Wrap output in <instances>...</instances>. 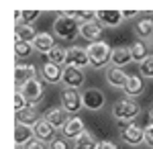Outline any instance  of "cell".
<instances>
[{
	"label": "cell",
	"instance_id": "1",
	"mask_svg": "<svg viewBox=\"0 0 153 149\" xmlns=\"http://www.w3.org/2000/svg\"><path fill=\"white\" fill-rule=\"evenodd\" d=\"M88 57H90V68L92 69H104L110 63L112 57V47L106 41H96V43H88L86 47Z\"/></svg>",
	"mask_w": 153,
	"mask_h": 149
},
{
	"label": "cell",
	"instance_id": "2",
	"mask_svg": "<svg viewBox=\"0 0 153 149\" xmlns=\"http://www.w3.org/2000/svg\"><path fill=\"white\" fill-rule=\"evenodd\" d=\"M112 116L114 121H135L137 116L141 115V104L137 102V98H118L117 102L112 104Z\"/></svg>",
	"mask_w": 153,
	"mask_h": 149
},
{
	"label": "cell",
	"instance_id": "3",
	"mask_svg": "<svg viewBox=\"0 0 153 149\" xmlns=\"http://www.w3.org/2000/svg\"><path fill=\"white\" fill-rule=\"evenodd\" d=\"M80 27L82 23H78V19H65L63 14H57L53 21V35L61 41H71L80 35Z\"/></svg>",
	"mask_w": 153,
	"mask_h": 149
},
{
	"label": "cell",
	"instance_id": "4",
	"mask_svg": "<svg viewBox=\"0 0 153 149\" xmlns=\"http://www.w3.org/2000/svg\"><path fill=\"white\" fill-rule=\"evenodd\" d=\"M59 100H61V108L71 116H78V112L84 108V102H82V94L78 88H61L59 92Z\"/></svg>",
	"mask_w": 153,
	"mask_h": 149
},
{
	"label": "cell",
	"instance_id": "5",
	"mask_svg": "<svg viewBox=\"0 0 153 149\" xmlns=\"http://www.w3.org/2000/svg\"><path fill=\"white\" fill-rule=\"evenodd\" d=\"M37 66L33 63H16L14 66V90H19L21 86H25L27 82L37 78Z\"/></svg>",
	"mask_w": 153,
	"mask_h": 149
},
{
	"label": "cell",
	"instance_id": "6",
	"mask_svg": "<svg viewBox=\"0 0 153 149\" xmlns=\"http://www.w3.org/2000/svg\"><path fill=\"white\" fill-rule=\"evenodd\" d=\"M86 82V74L84 69L80 68H74V66H65L63 68V78H61V86L63 88H78Z\"/></svg>",
	"mask_w": 153,
	"mask_h": 149
},
{
	"label": "cell",
	"instance_id": "7",
	"mask_svg": "<svg viewBox=\"0 0 153 149\" xmlns=\"http://www.w3.org/2000/svg\"><path fill=\"white\" fill-rule=\"evenodd\" d=\"M82 102H84V108L96 112V110H100L104 106L106 98H104V94H102V90H98V88H86L82 92Z\"/></svg>",
	"mask_w": 153,
	"mask_h": 149
},
{
	"label": "cell",
	"instance_id": "8",
	"mask_svg": "<svg viewBox=\"0 0 153 149\" xmlns=\"http://www.w3.org/2000/svg\"><path fill=\"white\" fill-rule=\"evenodd\" d=\"M19 90L25 94V98L29 100V104H35L43 98V94H45V86H43V80H39V78H35V80L27 82L25 86H21Z\"/></svg>",
	"mask_w": 153,
	"mask_h": 149
},
{
	"label": "cell",
	"instance_id": "9",
	"mask_svg": "<svg viewBox=\"0 0 153 149\" xmlns=\"http://www.w3.org/2000/svg\"><path fill=\"white\" fill-rule=\"evenodd\" d=\"M68 66H74V68H90V57H88V51L86 47L80 45H71L68 47Z\"/></svg>",
	"mask_w": 153,
	"mask_h": 149
},
{
	"label": "cell",
	"instance_id": "10",
	"mask_svg": "<svg viewBox=\"0 0 153 149\" xmlns=\"http://www.w3.org/2000/svg\"><path fill=\"white\" fill-rule=\"evenodd\" d=\"M86 133V125H84V121L80 116H70V121H68V125L63 127V131H61V137H65L68 141H76V139L84 135Z\"/></svg>",
	"mask_w": 153,
	"mask_h": 149
},
{
	"label": "cell",
	"instance_id": "11",
	"mask_svg": "<svg viewBox=\"0 0 153 149\" xmlns=\"http://www.w3.org/2000/svg\"><path fill=\"white\" fill-rule=\"evenodd\" d=\"M120 139H123L127 145H131V147H137V145L145 143V131H143L137 123H133L131 127H127V129L120 133Z\"/></svg>",
	"mask_w": 153,
	"mask_h": 149
},
{
	"label": "cell",
	"instance_id": "12",
	"mask_svg": "<svg viewBox=\"0 0 153 149\" xmlns=\"http://www.w3.org/2000/svg\"><path fill=\"white\" fill-rule=\"evenodd\" d=\"M45 118L49 121V125L53 127L55 131H63V127L68 125V121H70V115L61 106H53V108H49L45 112Z\"/></svg>",
	"mask_w": 153,
	"mask_h": 149
},
{
	"label": "cell",
	"instance_id": "13",
	"mask_svg": "<svg viewBox=\"0 0 153 149\" xmlns=\"http://www.w3.org/2000/svg\"><path fill=\"white\" fill-rule=\"evenodd\" d=\"M33 133H35V139H37V141H43L45 145H49V143L55 139V133H57V131L49 125V121L43 116V118H41L35 127H33Z\"/></svg>",
	"mask_w": 153,
	"mask_h": 149
},
{
	"label": "cell",
	"instance_id": "14",
	"mask_svg": "<svg viewBox=\"0 0 153 149\" xmlns=\"http://www.w3.org/2000/svg\"><path fill=\"white\" fill-rule=\"evenodd\" d=\"M102 31H104V27L98 23V21L82 23V27H80V37L86 39L88 43H96V41H102V39H100V37H102Z\"/></svg>",
	"mask_w": 153,
	"mask_h": 149
},
{
	"label": "cell",
	"instance_id": "15",
	"mask_svg": "<svg viewBox=\"0 0 153 149\" xmlns=\"http://www.w3.org/2000/svg\"><path fill=\"white\" fill-rule=\"evenodd\" d=\"M33 47H35V51H39V53L49 55L51 49L55 47V35L47 33V31H39L37 37H35V41H33Z\"/></svg>",
	"mask_w": 153,
	"mask_h": 149
},
{
	"label": "cell",
	"instance_id": "16",
	"mask_svg": "<svg viewBox=\"0 0 153 149\" xmlns=\"http://www.w3.org/2000/svg\"><path fill=\"white\" fill-rule=\"evenodd\" d=\"M39 74H41L43 82H47V84H61L63 68H59V66L51 63V61H45V63H43V68L39 69Z\"/></svg>",
	"mask_w": 153,
	"mask_h": 149
},
{
	"label": "cell",
	"instance_id": "17",
	"mask_svg": "<svg viewBox=\"0 0 153 149\" xmlns=\"http://www.w3.org/2000/svg\"><path fill=\"white\" fill-rule=\"evenodd\" d=\"M106 82H108L112 88L125 90V86H127V82H129V74H127L125 69H120V68L108 66V69H106Z\"/></svg>",
	"mask_w": 153,
	"mask_h": 149
},
{
	"label": "cell",
	"instance_id": "18",
	"mask_svg": "<svg viewBox=\"0 0 153 149\" xmlns=\"http://www.w3.org/2000/svg\"><path fill=\"white\" fill-rule=\"evenodd\" d=\"M96 19L102 27H108V29H114L123 23V10H96Z\"/></svg>",
	"mask_w": 153,
	"mask_h": 149
},
{
	"label": "cell",
	"instance_id": "19",
	"mask_svg": "<svg viewBox=\"0 0 153 149\" xmlns=\"http://www.w3.org/2000/svg\"><path fill=\"white\" fill-rule=\"evenodd\" d=\"M133 61V55H131V49L125 45H118V47H112V57H110V66L112 68H125Z\"/></svg>",
	"mask_w": 153,
	"mask_h": 149
},
{
	"label": "cell",
	"instance_id": "20",
	"mask_svg": "<svg viewBox=\"0 0 153 149\" xmlns=\"http://www.w3.org/2000/svg\"><path fill=\"white\" fill-rule=\"evenodd\" d=\"M41 118H43V116L39 115L35 104H31L29 108H25L21 112H14V123H23V125H27V127H35Z\"/></svg>",
	"mask_w": 153,
	"mask_h": 149
},
{
	"label": "cell",
	"instance_id": "21",
	"mask_svg": "<svg viewBox=\"0 0 153 149\" xmlns=\"http://www.w3.org/2000/svg\"><path fill=\"white\" fill-rule=\"evenodd\" d=\"M35 139V133H33V127H27L23 123H14V143L16 147L23 149L27 143H31Z\"/></svg>",
	"mask_w": 153,
	"mask_h": 149
},
{
	"label": "cell",
	"instance_id": "22",
	"mask_svg": "<svg viewBox=\"0 0 153 149\" xmlns=\"http://www.w3.org/2000/svg\"><path fill=\"white\" fill-rule=\"evenodd\" d=\"M37 33L39 31L33 25H19L14 27V43H33Z\"/></svg>",
	"mask_w": 153,
	"mask_h": 149
},
{
	"label": "cell",
	"instance_id": "23",
	"mask_svg": "<svg viewBox=\"0 0 153 149\" xmlns=\"http://www.w3.org/2000/svg\"><path fill=\"white\" fill-rule=\"evenodd\" d=\"M143 92H145V84H143L141 76H129V82L125 86V94L129 98H137V96H141Z\"/></svg>",
	"mask_w": 153,
	"mask_h": 149
},
{
	"label": "cell",
	"instance_id": "24",
	"mask_svg": "<svg viewBox=\"0 0 153 149\" xmlns=\"http://www.w3.org/2000/svg\"><path fill=\"white\" fill-rule=\"evenodd\" d=\"M135 35L141 37V41L153 39V19H149V16L139 19V21L135 23Z\"/></svg>",
	"mask_w": 153,
	"mask_h": 149
},
{
	"label": "cell",
	"instance_id": "25",
	"mask_svg": "<svg viewBox=\"0 0 153 149\" xmlns=\"http://www.w3.org/2000/svg\"><path fill=\"white\" fill-rule=\"evenodd\" d=\"M71 147L74 149H96L98 147V139H96V135L92 131H86L84 135H80V137L74 141Z\"/></svg>",
	"mask_w": 153,
	"mask_h": 149
},
{
	"label": "cell",
	"instance_id": "26",
	"mask_svg": "<svg viewBox=\"0 0 153 149\" xmlns=\"http://www.w3.org/2000/svg\"><path fill=\"white\" fill-rule=\"evenodd\" d=\"M47 61L55 63L59 68H65V66H68V49L61 47V45H55L51 49V53L47 55Z\"/></svg>",
	"mask_w": 153,
	"mask_h": 149
},
{
	"label": "cell",
	"instance_id": "27",
	"mask_svg": "<svg viewBox=\"0 0 153 149\" xmlns=\"http://www.w3.org/2000/svg\"><path fill=\"white\" fill-rule=\"evenodd\" d=\"M129 49H131V55H133V61H137L139 66L149 57V53H147V43L141 41V39H139V41H135L133 45H129Z\"/></svg>",
	"mask_w": 153,
	"mask_h": 149
},
{
	"label": "cell",
	"instance_id": "28",
	"mask_svg": "<svg viewBox=\"0 0 153 149\" xmlns=\"http://www.w3.org/2000/svg\"><path fill=\"white\" fill-rule=\"evenodd\" d=\"M35 47L33 43H14V59L16 63H23V59H29L33 55Z\"/></svg>",
	"mask_w": 153,
	"mask_h": 149
},
{
	"label": "cell",
	"instance_id": "29",
	"mask_svg": "<svg viewBox=\"0 0 153 149\" xmlns=\"http://www.w3.org/2000/svg\"><path fill=\"white\" fill-rule=\"evenodd\" d=\"M31 104H29V100L25 98V94L21 90H14V112H21V110H25V108H29Z\"/></svg>",
	"mask_w": 153,
	"mask_h": 149
},
{
	"label": "cell",
	"instance_id": "30",
	"mask_svg": "<svg viewBox=\"0 0 153 149\" xmlns=\"http://www.w3.org/2000/svg\"><path fill=\"white\" fill-rule=\"evenodd\" d=\"M139 69H141L143 78H149V80H151V78H153V53H149V57L139 66Z\"/></svg>",
	"mask_w": 153,
	"mask_h": 149
},
{
	"label": "cell",
	"instance_id": "31",
	"mask_svg": "<svg viewBox=\"0 0 153 149\" xmlns=\"http://www.w3.org/2000/svg\"><path fill=\"white\" fill-rule=\"evenodd\" d=\"M49 149H74V147H70V141L65 137H55L49 143Z\"/></svg>",
	"mask_w": 153,
	"mask_h": 149
},
{
	"label": "cell",
	"instance_id": "32",
	"mask_svg": "<svg viewBox=\"0 0 153 149\" xmlns=\"http://www.w3.org/2000/svg\"><path fill=\"white\" fill-rule=\"evenodd\" d=\"M41 16L39 10H23V25H33Z\"/></svg>",
	"mask_w": 153,
	"mask_h": 149
},
{
	"label": "cell",
	"instance_id": "33",
	"mask_svg": "<svg viewBox=\"0 0 153 149\" xmlns=\"http://www.w3.org/2000/svg\"><path fill=\"white\" fill-rule=\"evenodd\" d=\"M78 21H82V23H92V21H98V19H96L94 10H78Z\"/></svg>",
	"mask_w": 153,
	"mask_h": 149
},
{
	"label": "cell",
	"instance_id": "34",
	"mask_svg": "<svg viewBox=\"0 0 153 149\" xmlns=\"http://www.w3.org/2000/svg\"><path fill=\"white\" fill-rule=\"evenodd\" d=\"M143 131H145V145L153 149V123L151 121H149V125L145 127Z\"/></svg>",
	"mask_w": 153,
	"mask_h": 149
},
{
	"label": "cell",
	"instance_id": "35",
	"mask_svg": "<svg viewBox=\"0 0 153 149\" xmlns=\"http://www.w3.org/2000/svg\"><path fill=\"white\" fill-rule=\"evenodd\" d=\"M23 149H49V145H45L43 141H37V139H33L31 143H27Z\"/></svg>",
	"mask_w": 153,
	"mask_h": 149
},
{
	"label": "cell",
	"instance_id": "36",
	"mask_svg": "<svg viewBox=\"0 0 153 149\" xmlns=\"http://www.w3.org/2000/svg\"><path fill=\"white\" fill-rule=\"evenodd\" d=\"M96 149H118V145L112 143V141H108V139H102V141H98V147Z\"/></svg>",
	"mask_w": 153,
	"mask_h": 149
},
{
	"label": "cell",
	"instance_id": "37",
	"mask_svg": "<svg viewBox=\"0 0 153 149\" xmlns=\"http://www.w3.org/2000/svg\"><path fill=\"white\" fill-rule=\"evenodd\" d=\"M133 123H135V121H117V129H118V133H123V131H125L127 127H131Z\"/></svg>",
	"mask_w": 153,
	"mask_h": 149
},
{
	"label": "cell",
	"instance_id": "38",
	"mask_svg": "<svg viewBox=\"0 0 153 149\" xmlns=\"http://www.w3.org/2000/svg\"><path fill=\"white\" fill-rule=\"evenodd\" d=\"M139 12L137 10H123V19H137Z\"/></svg>",
	"mask_w": 153,
	"mask_h": 149
},
{
	"label": "cell",
	"instance_id": "39",
	"mask_svg": "<svg viewBox=\"0 0 153 149\" xmlns=\"http://www.w3.org/2000/svg\"><path fill=\"white\" fill-rule=\"evenodd\" d=\"M14 25H23V10H14Z\"/></svg>",
	"mask_w": 153,
	"mask_h": 149
},
{
	"label": "cell",
	"instance_id": "40",
	"mask_svg": "<svg viewBox=\"0 0 153 149\" xmlns=\"http://www.w3.org/2000/svg\"><path fill=\"white\" fill-rule=\"evenodd\" d=\"M149 118H151V123H153V104H151V108H149Z\"/></svg>",
	"mask_w": 153,
	"mask_h": 149
}]
</instances>
